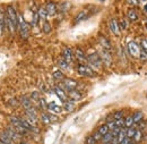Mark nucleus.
Masks as SVG:
<instances>
[{
  "label": "nucleus",
  "mask_w": 147,
  "mask_h": 144,
  "mask_svg": "<svg viewBox=\"0 0 147 144\" xmlns=\"http://www.w3.org/2000/svg\"><path fill=\"white\" fill-rule=\"evenodd\" d=\"M41 99V95H40V92L38 91H33L31 93V100L32 101H38Z\"/></svg>",
  "instance_id": "37"
},
{
  "label": "nucleus",
  "mask_w": 147,
  "mask_h": 144,
  "mask_svg": "<svg viewBox=\"0 0 147 144\" xmlns=\"http://www.w3.org/2000/svg\"><path fill=\"white\" fill-rule=\"evenodd\" d=\"M52 77H53V79L59 81V82H62V81L66 78L65 74H63V72H62L61 69H57V71H55V72L52 73Z\"/></svg>",
  "instance_id": "18"
},
{
  "label": "nucleus",
  "mask_w": 147,
  "mask_h": 144,
  "mask_svg": "<svg viewBox=\"0 0 147 144\" xmlns=\"http://www.w3.org/2000/svg\"><path fill=\"white\" fill-rule=\"evenodd\" d=\"M42 31H43L45 34H49V33L51 32V25H50V23H49L48 20H44V23H43V25H42Z\"/></svg>",
  "instance_id": "31"
},
{
  "label": "nucleus",
  "mask_w": 147,
  "mask_h": 144,
  "mask_svg": "<svg viewBox=\"0 0 147 144\" xmlns=\"http://www.w3.org/2000/svg\"><path fill=\"white\" fill-rule=\"evenodd\" d=\"M102 144H111V143H102Z\"/></svg>",
  "instance_id": "48"
},
{
  "label": "nucleus",
  "mask_w": 147,
  "mask_h": 144,
  "mask_svg": "<svg viewBox=\"0 0 147 144\" xmlns=\"http://www.w3.org/2000/svg\"><path fill=\"white\" fill-rule=\"evenodd\" d=\"M68 100H71V101H79L82 100V93L78 90H74L68 92Z\"/></svg>",
  "instance_id": "15"
},
{
  "label": "nucleus",
  "mask_w": 147,
  "mask_h": 144,
  "mask_svg": "<svg viewBox=\"0 0 147 144\" xmlns=\"http://www.w3.org/2000/svg\"><path fill=\"white\" fill-rule=\"evenodd\" d=\"M41 120H42V123H43L44 125H50V124H51V119H50L49 113H47V112H44V111L41 112Z\"/></svg>",
  "instance_id": "22"
},
{
  "label": "nucleus",
  "mask_w": 147,
  "mask_h": 144,
  "mask_svg": "<svg viewBox=\"0 0 147 144\" xmlns=\"http://www.w3.org/2000/svg\"><path fill=\"white\" fill-rule=\"evenodd\" d=\"M48 110L51 111V112H53V113H60L62 108L60 106H58L55 102H49L48 103Z\"/></svg>",
  "instance_id": "16"
},
{
  "label": "nucleus",
  "mask_w": 147,
  "mask_h": 144,
  "mask_svg": "<svg viewBox=\"0 0 147 144\" xmlns=\"http://www.w3.org/2000/svg\"><path fill=\"white\" fill-rule=\"evenodd\" d=\"M45 10L48 13V16H55L57 10H58V6L55 5V2H53V1H49L45 5Z\"/></svg>",
  "instance_id": "14"
},
{
  "label": "nucleus",
  "mask_w": 147,
  "mask_h": 144,
  "mask_svg": "<svg viewBox=\"0 0 147 144\" xmlns=\"http://www.w3.org/2000/svg\"><path fill=\"white\" fill-rule=\"evenodd\" d=\"M76 71L79 75H82L84 77H92V76H94V71L87 64H78L76 66Z\"/></svg>",
  "instance_id": "3"
},
{
  "label": "nucleus",
  "mask_w": 147,
  "mask_h": 144,
  "mask_svg": "<svg viewBox=\"0 0 147 144\" xmlns=\"http://www.w3.org/2000/svg\"><path fill=\"white\" fill-rule=\"evenodd\" d=\"M62 58H63L68 64H71V62H73L74 52L70 47H63V49H62Z\"/></svg>",
  "instance_id": "11"
},
{
  "label": "nucleus",
  "mask_w": 147,
  "mask_h": 144,
  "mask_svg": "<svg viewBox=\"0 0 147 144\" xmlns=\"http://www.w3.org/2000/svg\"><path fill=\"white\" fill-rule=\"evenodd\" d=\"M127 17L130 19V20H132V22H135V20H137L139 16H138V14H137V12L135 10V9H129L128 12H127Z\"/></svg>",
  "instance_id": "21"
},
{
  "label": "nucleus",
  "mask_w": 147,
  "mask_h": 144,
  "mask_svg": "<svg viewBox=\"0 0 147 144\" xmlns=\"http://www.w3.org/2000/svg\"><path fill=\"white\" fill-rule=\"evenodd\" d=\"M49 116H50L51 123H52V122H55V120H58V118H57V117H55V115H53V113H49Z\"/></svg>",
  "instance_id": "45"
},
{
  "label": "nucleus",
  "mask_w": 147,
  "mask_h": 144,
  "mask_svg": "<svg viewBox=\"0 0 147 144\" xmlns=\"http://www.w3.org/2000/svg\"><path fill=\"white\" fill-rule=\"evenodd\" d=\"M109 29H110L111 33L114 34L115 36H119L120 35V26H119V20L117 18H111L109 20Z\"/></svg>",
  "instance_id": "7"
},
{
  "label": "nucleus",
  "mask_w": 147,
  "mask_h": 144,
  "mask_svg": "<svg viewBox=\"0 0 147 144\" xmlns=\"http://www.w3.org/2000/svg\"><path fill=\"white\" fill-rule=\"evenodd\" d=\"M98 54H100V57H101V59H102V62H103L105 66H110L111 64H112V56H111L110 51L102 49V50L98 52Z\"/></svg>",
  "instance_id": "9"
},
{
  "label": "nucleus",
  "mask_w": 147,
  "mask_h": 144,
  "mask_svg": "<svg viewBox=\"0 0 147 144\" xmlns=\"http://www.w3.org/2000/svg\"><path fill=\"white\" fill-rule=\"evenodd\" d=\"M57 64H58V66L60 67V69H63V71H68V69H70V66H69L70 64H68V62H67L62 57L58 59Z\"/></svg>",
  "instance_id": "19"
},
{
  "label": "nucleus",
  "mask_w": 147,
  "mask_h": 144,
  "mask_svg": "<svg viewBox=\"0 0 147 144\" xmlns=\"http://www.w3.org/2000/svg\"><path fill=\"white\" fill-rule=\"evenodd\" d=\"M38 19H40V16H38L37 12L33 13V18H32V26H36L37 23H38Z\"/></svg>",
  "instance_id": "39"
},
{
  "label": "nucleus",
  "mask_w": 147,
  "mask_h": 144,
  "mask_svg": "<svg viewBox=\"0 0 147 144\" xmlns=\"http://www.w3.org/2000/svg\"><path fill=\"white\" fill-rule=\"evenodd\" d=\"M123 115H125V111L123 110H117L114 113H113V120H119V119H123Z\"/></svg>",
  "instance_id": "28"
},
{
  "label": "nucleus",
  "mask_w": 147,
  "mask_h": 144,
  "mask_svg": "<svg viewBox=\"0 0 147 144\" xmlns=\"http://www.w3.org/2000/svg\"><path fill=\"white\" fill-rule=\"evenodd\" d=\"M55 93L57 94V96L61 100V101H63V102H66L67 100H68V94L66 93V91L63 90L60 85H55Z\"/></svg>",
  "instance_id": "12"
},
{
  "label": "nucleus",
  "mask_w": 147,
  "mask_h": 144,
  "mask_svg": "<svg viewBox=\"0 0 147 144\" xmlns=\"http://www.w3.org/2000/svg\"><path fill=\"white\" fill-rule=\"evenodd\" d=\"M146 27H147V24H146Z\"/></svg>",
  "instance_id": "49"
},
{
  "label": "nucleus",
  "mask_w": 147,
  "mask_h": 144,
  "mask_svg": "<svg viewBox=\"0 0 147 144\" xmlns=\"http://www.w3.org/2000/svg\"><path fill=\"white\" fill-rule=\"evenodd\" d=\"M19 32V35L22 39L26 40L28 35H30V30H28V25L27 23L25 22V19L23 18L22 15H18V27H17Z\"/></svg>",
  "instance_id": "1"
},
{
  "label": "nucleus",
  "mask_w": 147,
  "mask_h": 144,
  "mask_svg": "<svg viewBox=\"0 0 147 144\" xmlns=\"http://www.w3.org/2000/svg\"><path fill=\"white\" fill-rule=\"evenodd\" d=\"M139 47H140V49H143L145 52H147V39H142Z\"/></svg>",
  "instance_id": "40"
},
{
  "label": "nucleus",
  "mask_w": 147,
  "mask_h": 144,
  "mask_svg": "<svg viewBox=\"0 0 147 144\" xmlns=\"http://www.w3.org/2000/svg\"><path fill=\"white\" fill-rule=\"evenodd\" d=\"M0 140H1V141H3V142H6V143L15 144L13 140H10V139H9V137H8V136L5 134V132H1V133H0Z\"/></svg>",
  "instance_id": "32"
},
{
  "label": "nucleus",
  "mask_w": 147,
  "mask_h": 144,
  "mask_svg": "<svg viewBox=\"0 0 147 144\" xmlns=\"http://www.w3.org/2000/svg\"><path fill=\"white\" fill-rule=\"evenodd\" d=\"M132 118H134V123H135V124L140 123V122L143 120V118H144V113H143V111H140V110L135 111V112L132 113Z\"/></svg>",
  "instance_id": "20"
},
{
  "label": "nucleus",
  "mask_w": 147,
  "mask_h": 144,
  "mask_svg": "<svg viewBox=\"0 0 147 144\" xmlns=\"http://www.w3.org/2000/svg\"><path fill=\"white\" fill-rule=\"evenodd\" d=\"M18 144H30L28 142H26V141H19Z\"/></svg>",
  "instance_id": "46"
},
{
  "label": "nucleus",
  "mask_w": 147,
  "mask_h": 144,
  "mask_svg": "<svg viewBox=\"0 0 147 144\" xmlns=\"http://www.w3.org/2000/svg\"><path fill=\"white\" fill-rule=\"evenodd\" d=\"M134 118H132V115H129L125 118V127L126 128H130V127L134 126Z\"/></svg>",
  "instance_id": "25"
},
{
  "label": "nucleus",
  "mask_w": 147,
  "mask_h": 144,
  "mask_svg": "<svg viewBox=\"0 0 147 144\" xmlns=\"http://www.w3.org/2000/svg\"><path fill=\"white\" fill-rule=\"evenodd\" d=\"M92 135H93V137H94V139H95L97 142H98V141H102V137H103V135H101V134H100L97 130H95V132L93 133Z\"/></svg>",
  "instance_id": "43"
},
{
  "label": "nucleus",
  "mask_w": 147,
  "mask_h": 144,
  "mask_svg": "<svg viewBox=\"0 0 147 144\" xmlns=\"http://www.w3.org/2000/svg\"><path fill=\"white\" fill-rule=\"evenodd\" d=\"M87 62L90 65H92L93 67H95V68H101L102 65H103L102 59H101L98 52H95V51L90 52V54H87Z\"/></svg>",
  "instance_id": "2"
},
{
  "label": "nucleus",
  "mask_w": 147,
  "mask_h": 144,
  "mask_svg": "<svg viewBox=\"0 0 147 144\" xmlns=\"http://www.w3.org/2000/svg\"><path fill=\"white\" fill-rule=\"evenodd\" d=\"M143 9H144L145 12H147V1H146V2H145V6L143 7Z\"/></svg>",
  "instance_id": "47"
},
{
  "label": "nucleus",
  "mask_w": 147,
  "mask_h": 144,
  "mask_svg": "<svg viewBox=\"0 0 147 144\" xmlns=\"http://www.w3.org/2000/svg\"><path fill=\"white\" fill-rule=\"evenodd\" d=\"M119 26H120V30H127L128 29V22L125 18H121L119 20Z\"/></svg>",
  "instance_id": "36"
},
{
  "label": "nucleus",
  "mask_w": 147,
  "mask_h": 144,
  "mask_svg": "<svg viewBox=\"0 0 147 144\" xmlns=\"http://www.w3.org/2000/svg\"><path fill=\"white\" fill-rule=\"evenodd\" d=\"M38 108L41 109V110H45V109H48V103H47L45 99L42 98V96H41V99L38 100Z\"/></svg>",
  "instance_id": "33"
},
{
  "label": "nucleus",
  "mask_w": 147,
  "mask_h": 144,
  "mask_svg": "<svg viewBox=\"0 0 147 144\" xmlns=\"http://www.w3.org/2000/svg\"><path fill=\"white\" fill-rule=\"evenodd\" d=\"M6 15L9 17V19L13 22L14 26L17 29V27H18V14L16 13V10H15V8H14L13 6H8V7H7Z\"/></svg>",
  "instance_id": "5"
},
{
  "label": "nucleus",
  "mask_w": 147,
  "mask_h": 144,
  "mask_svg": "<svg viewBox=\"0 0 147 144\" xmlns=\"http://www.w3.org/2000/svg\"><path fill=\"white\" fill-rule=\"evenodd\" d=\"M19 103H20V106L24 108V110H28V109L33 108L31 98H28V96H26V95H23V96L19 98Z\"/></svg>",
  "instance_id": "13"
},
{
  "label": "nucleus",
  "mask_w": 147,
  "mask_h": 144,
  "mask_svg": "<svg viewBox=\"0 0 147 144\" xmlns=\"http://www.w3.org/2000/svg\"><path fill=\"white\" fill-rule=\"evenodd\" d=\"M60 86L67 92H70V91L77 90V86H78V82L75 81L74 78H69V77H66L62 83L60 84Z\"/></svg>",
  "instance_id": "4"
},
{
  "label": "nucleus",
  "mask_w": 147,
  "mask_h": 144,
  "mask_svg": "<svg viewBox=\"0 0 147 144\" xmlns=\"http://www.w3.org/2000/svg\"><path fill=\"white\" fill-rule=\"evenodd\" d=\"M74 54L76 56V59L79 61V64H87V56L80 47H76Z\"/></svg>",
  "instance_id": "8"
},
{
  "label": "nucleus",
  "mask_w": 147,
  "mask_h": 144,
  "mask_svg": "<svg viewBox=\"0 0 147 144\" xmlns=\"http://www.w3.org/2000/svg\"><path fill=\"white\" fill-rule=\"evenodd\" d=\"M8 105L10 106V107H14V108H17L19 106V101L16 99V98H10L9 100H8Z\"/></svg>",
  "instance_id": "34"
},
{
  "label": "nucleus",
  "mask_w": 147,
  "mask_h": 144,
  "mask_svg": "<svg viewBox=\"0 0 147 144\" xmlns=\"http://www.w3.org/2000/svg\"><path fill=\"white\" fill-rule=\"evenodd\" d=\"M139 59L142 61H147V52H145L143 49H140V54H139Z\"/></svg>",
  "instance_id": "42"
},
{
  "label": "nucleus",
  "mask_w": 147,
  "mask_h": 144,
  "mask_svg": "<svg viewBox=\"0 0 147 144\" xmlns=\"http://www.w3.org/2000/svg\"><path fill=\"white\" fill-rule=\"evenodd\" d=\"M97 143V141L93 137V135L91 134V135H88L86 139H85V144H96Z\"/></svg>",
  "instance_id": "38"
},
{
  "label": "nucleus",
  "mask_w": 147,
  "mask_h": 144,
  "mask_svg": "<svg viewBox=\"0 0 147 144\" xmlns=\"http://www.w3.org/2000/svg\"><path fill=\"white\" fill-rule=\"evenodd\" d=\"M112 140H113V134H112V132H109L108 134H105L102 137V143H111Z\"/></svg>",
  "instance_id": "30"
},
{
  "label": "nucleus",
  "mask_w": 147,
  "mask_h": 144,
  "mask_svg": "<svg viewBox=\"0 0 147 144\" xmlns=\"http://www.w3.org/2000/svg\"><path fill=\"white\" fill-rule=\"evenodd\" d=\"M127 50H128V54L131 57H139L140 54V47L135 42V41H130L127 44Z\"/></svg>",
  "instance_id": "6"
},
{
  "label": "nucleus",
  "mask_w": 147,
  "mask_h": 144,
  "mask_svg": "<svg viewBox=\"0 0 147 144\" xmlns=\"http://www.w3.org/2000/svg\"><path fill=\"white\" fill-rule=\"evenodd\" d=\"M132 143H134V141H132L131 139H129V137H126V139H125V140H123V141H122V142H121L120 144H132Z\"/></svg>",
  "instance_id": "44"
},
{
  "label": "nucleus",
  "mask_w": 147,
  "mask_h": 144,
  "mask_svg": "<svg viewBox=\"0 0 147 144\" xmlns=\"http://www.w3.org/2000/svg\"><path fill=\"white\" fill-rule=\"evenodd\" d=\"M126 137H127V128H121V130H120V133H119V135H118V137H117L119 144L121 143Z\"/></svg>",
  "instance_id": "24"
},
{
  "label": "nucleus",
  "mask_w": 147,
  "mask_h": 144,
  "mask_svg": "<svg viewBox=\"0 0 147 144\" xmlns=\"http://www.w3.org/2000/svg\"><path fill=\"white\" fill-rule=\"evenodd\" d=\"M37 14H38L40 18H42V19H44V20H45V18L48 17V13H47V10H45V7H40V8L37 9Z\"/></svg>",
  "instance_id": "29"
},
{
  "label": "nucleus",
  "mask_w": 147,
  "mask_h": 144,
  "mask_svg": "<svg viewBox=\"0 0 147 144\" xmlns=\"http://www.w3.org/2000/svg\"><path fill=\"white\" fill-rule=\"evenodd\" d=\"M136 128L132 126L130 127V128H127V137H129V139H134V136H135V134H136Z\"/></svg>",
  "instance_id": "35"
},
{
  "label": "nucleus",
  "mask_w": 147,
  "mask_h": 144,
  "mask_svg": "<svg viewBox=\"0 0 147 144\" xmlns=\"http://www.w3.org/2000/svg\"><path fill=\"white\" fill-rule=\"evenodd\" d=\"M76 108V105H75V102L71 101V100H67L66 102H63V110L65 111H67V112H71L74 111Z\"/></svg>",
  "instance_id": "17"
},
{
  "label": "nucleus",
  "mask_w": 147,
  "mask_h": 144,
  "mask_svg": "<svg viewBox=\"0 0 147 144\" xmlns=\"http://www.w3.org/2000/svg\"><path fill=\"white\" fill-rule=\"evenodd\" d=\"M107 125H108V127H109L110 132H112L113 129H115V128H117V125H115V120H110V122H108V123H107Z\"/></svg>",
  "instance_id": "41"
},
{
  "label": "nucleus",
  "mask_w": 147,
  "mask_h": 144,
  "mask_svg": "<svg viewBox=\"0 0 147 144\" xmlns=\"http://www.w3.org/2000/svg\"><path fill=\"white\" fill-rule=\"evenodd\" d=\"M87 16V13L85 12V10H82V12H79L77 15H76V17H75V23H78V22H80V20H83V19H85Z\"/></svg>",
  "instance_id": "26"
},
{
  "label": "nucleus",
  "mask_w": 147,
  "mask_h": 144,
  "mask_svg": "<svg viewBox=\"0 0 147 144\" xmlns=\"http://www.w3.org/2000/svg\"><path fill=\"white\" fill-rule=\"evenodd\" d=\"M143 130H140V129H137L136 130V134H135V136H134V139H132V141L135 142V143H139V142H142V140H143Z\"/></svg>",
  "instance_id": "23"
},
{
  "label": "nucleus",
  "mask_w": 147,
  "mask_h": 144,
  "mask_svg": "<svg viewBox=\"0 0 147 144\" xmlns=\"http://www.w3.org/2000/svg\"><path fill=\"white\" fill-rule=\"evenodd\" d=\"M97 40H98V43H100V46L102 47V49L108 50V51H110L111 49H112V44H111L110 40H109L105 35L100 34L98 37H97Z\"/></svg>",
  "instance_id": "10"
},
{
  "label": "nucleus",
  "mask_w": 147,
  "mask_h": 144,
  "mask_svg": "<svg viewBox=\"0 0 147 144\" xmlns=\"http://www.w3.org/2000/svg\"><path fill=\"white\" fill-rule=\"evenodd\" d=\"M97 132L101 134V135H105V134H108L109 132H110V129H109V127H108V125L107 124H103V125H101V126L97 128Z\"/></svg>",
  "instance_id": "27"
}]
</instances>
